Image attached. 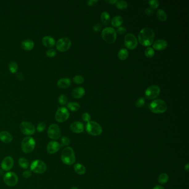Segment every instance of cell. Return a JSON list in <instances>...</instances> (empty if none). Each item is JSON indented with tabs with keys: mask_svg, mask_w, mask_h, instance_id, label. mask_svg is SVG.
Returning a JSON list of instances; mask_svg holds the SVG:
<instances>
[{
	"mask_svg": "<svg viewBox=\"0 0 189 189\" xmlns=\"http://www.w3.org/2000/svg\"><path fill=\"white\" fill-rule=\"evenodd\" d=\"M155 33L149 27H145L140 31L138 35V40L143 46H150L153 43Z\"/></svg>",
	"mask_w": 189,
	"mask_h": 189,
	"instance_id": "obj_1",
	"label": "cell"
},
{
	"mask_svg": "<svg viewBox=\"0 0 189 189\" xmlns=\"http://www.w3.org/2000/svg\"><path fill=\"white\" fill-rule=\"evenodd\" d=\"M149 109L155 114H162L165 112L167 109L166 102L161 99H157L151 103Z\"/></svg>",
	"mask_w": 189,
	"mask_h": 189,
	"instance_id": "obj_2",
	"label": "cell"
},
{
	"mask_svg": "<svg viewBox=\"0 0 189 189\" xmlns=\"http://www.w3.org/2000/svg\"><path fill=\"white\" fill-rule=\"evenodd\" d=\"M61 160L64 164L71 165L76 162L74 150L71 147H67L63 149L61 154Z\"/></svg>",
	"mask_w": 189,
	"mask_h": 189,
	"instance_id": "obj_3",
	"label": "cell"
},
{
	"mask_svg": "<svg viewBox=\"0 0 189 189\" xmlns=\"http://www.w3.org/2000/svg\"><path fill=\"white\" fill-rule=\"evenodd\" d=\"M101 37L104 41L109 44L115 42L117 39V32L113 27H106L101 32Z\"/></svg>",
	"mask_w": 189,
	"mask_h": 189,
	"instance_id": "obj_4",
	"label": "cell"
},
{
	"mask_svg": "<svg viewBox=\"0 0 189 189\" xmlns=\"http://www.w3.org/2000/svg\"><path fill=\"white\" fill-rule=\"evenodd\" d=\"M36 146V142L33 138L27 137L25 138L21 142L22 150L25 153L29 154L35 149Z\"/></svg>",
	"mask_w": 189,
	"mask_h": 189,
	"instance_id": "obj_5",
	"label": "cell"
},
{
	"mask_svg": "<svg viewBox=\"0 0 189 189\" xmlns=\"http://www.w3.org/2000/svg\"><path fill=\"white\" fill-rule=\"evenodd\" d=\"M86 131L92 136H98L102 133V128L99 124L94 121H90L86 125Z\"/></svg>",
	"mask_w": 189,
	"mask_h": 189,
	"instance_id": "obj_6",
	"label": "cell"
},
{
	"mask_svg": "<svg viewBox=\"0 0 189 189\" xmlns=\"http://www.w3.org/2000/svg\"><path fill=\"white\" fill-rule=\"evenodd\" d=\"M31 170L36 174H43L47 170V166L40 160H35L31 164Z\"/></svg>",
	"mask_w": 189,
	"mask_h": 189,
	"instance_id": "obj_7",
	"label": "cell"
},
{
	"mask_svg": "<svg viewBox=\"0 0 189 189\" xmlns=\"http://www.w3.org/2000/svg\"><path fill=\"white\" fill-rule=\"evenodd\" d=\"M138 40L136 37L132 33H127L124 37V44L128 49H135L137 47Z\"/></svg>",
	"mask_w": 189,
	"mask_h": 189,
	"instance_id": "obj_8",
	"label": "cell"
},
{
	"mask_svg": "<svg viewBox=\"0 0 189 189\" xmlns=\"http://www.w3.org/2000/svg\"><path fill=\"white\" fill-rule=\"evenodd\" d=\"M160 93V89L159 86L151 85L149 86L145 92V97L148 99H155L159 96Z\"/></svg>",
	"mask_w": 189,
	"mask_h": 189,
	"instance_id": "obj_9",
	"label": "cell"
},
{
	"mask_svg": "<svg viewBox=\"0 0 189 189\" xmlns=\"http://www.w3.org/2000/svg\"><path fill=\"white\" fill-rule=\"evenodd\" d=\"M71 44V41L68 38L63 37L58 40L56 43V48L60 52H66L70 48Z\"/></svg>",
	"mask_w": 189,
	"mask_h": 189,
	"instance_id": "obj_10",
	"label": "cell"
},
{
	"mask_svg": "<svg viewBox=\"0 0 189 189\" xmlns=\"http://www.w3.org/2000/svg\"><path fill=\"white\" fill-rule=\"evenodd\" d=\"M19 129L23 134L32 135L36 132V128L33 124L27 121H23L20 124Z\"/></svg>",
	"mask_w": 189,
	"mask_h": 189,
	"instance_id": "obj_11",
	"label": "cell"
},
{
	"mask_svg": "<svg viewBox=\"0 0 189 189\" xmlns=\"http://www.w3.org/2000/svg\"><path fill=\"white\" fill-rule=\"evenodd\" d=\"M69 117V113L68 110L64 107H60L58 109L55 115V120L59 123H63L66 121Z\"/></svg>",
	"mask_w": 189,
	"mask_h": 189,
	"instance_id": "obj_12",
	"label": "cell"
},
{
	"mask_svg": "<svg viewBox=\"0 0 189 189\" xmlns=\"http://www.w3.org/2000/svg\"><path fill=\"white\" fill-rule=\"evenodd\" d=\"M3 181L8 187H14L17 184L18 178L15 173L8 172L3 176Z\"/></svg>",
	"mask_w": 189,
	"mask_h": 189,
	"instance_id": "obj_13",
	"label": "cell"
},
{
	"mask_svg": "<svg viewBox=\"0 0 189 189\" xmlns=\"http://www.w3.org/2000/svg\"><path fill=\"white\" fill-rule=\"evenodd\" d=\"M47 134L48 137L53 140H57L59 139L60 138L61 133L60 127L57 124H53L51 125L48 129Z\"/></svg>",
	"mask_w": 189,
	"mask_h": 189,
	"instance_id": "obj_14",
	"label": "cell"
},
{
	"mask_svg": "<svg viewBox=\"0 0 189 189\" xmlns=\"http://www.w3.org/2000/svg\"><path fill=\"white\" fill-rule=\"evenodd\" d=\"M14 161L13 158L11 156H6L3 159L1 162V168L3 171H10L13 167Z\"/></svg>",
	"mask_w": 189,
	"mask_h": 189,
	"instance_id": "obj_15",
	"label": "cell"
},
{
	"mask_svg": "<svg viewBox=\"0 0 189 189\" xmlns=\"http://www.w3.org/2000/svg\"><path fill=\"white\" fill-rule=\"evenodd\" d=\"M60 145L55 141H51L48 142L47 146V152L50 154L56 153L60 150Z\"/></svg>",
	"mask_w": 189,
	"mask_h": 189,
	"instance_id": "obj_16",
	"label": "cell"
},
{
	"mask_svg": "<svg viewBox=\"0 0 189 189\" xmlns=\"http://www.w3.org/2000/svg\"><path fill=\"white\" fill-rule=\"evenodd\" d=\"M167 42L164 39H158L153 43L154 49L157 51H162L166 49L167 47Z\"/></svg>",
	"mask_w": 189,
	"mask_h": 189,
	"instance_id": "obj_17",
	"label": "cell"
},
{
	"mask_svg": "<svg viewBox=\"0 0 189 189\" xmlns=\"http://www.w3.org/2000/svg\"><path fill=\"white\" fill-rule=\"evenodd\" d=\"M70 129L74 133L80 134L84 131V126L80 121H74L71 124Z\"/></svg>",
	"mask_w": 189,
	"mask_h": 189,
	"instance_id": "obj_18",
	"label": "cell"
},
{
	"mask_svg": "<svg viewBox=\"0 0 189 189\" xmlns=\"http://www.w3.org/2000/svg\"><path fill=\"white\" fill-rule=\"evenodd\" d=\"M13 140L12 135L7 131L0 132V140L5 144H9Z\"/></svg>",
	"mask_w": 189,
	"mask_h": 189,
	"instance_id": "obj_19",
	"label": "cell"
},
{
	"mask_svg": "<svg viewBox=\"0 0 189 189\" xmlns=\"http://www.w3.org/2000/svg\"><path fill=\"white\" fill-rule=\"evenodd\" d=\"M42 44L47 48H52L55 44V39L51 36H45L42 39Z\"/></svg>",
	"mask_w": 189,
	"mask_h": 189,
	"instance_id": "obj_20",
	"label": "cell"
},
{
	"mask_svg": "<svg viewBox=\"0 0 189 189\" xmlns=\"http://www.w3.org/2000/svg\"><path fill=\"white\" fill-rule=\"evenodd\" d=\"M85 90L82 87H77L72 92V96L76 99H80L85 94Z\"/></svg>",
	"mask_w": 189,
	"mask_h": 189,
	"instance_id": "obj_21",
	"label": "cell"
},
{
	"mask_svg": "<svg viewBox=\"0 0 189 189\" xmlns=\"http://www.w3.org/2000/svg\"><path fill=\"white\" fill-rule=\"evenodd\" d=\"M71 84V80L68 78H61L57 82V86L61 89H66Z\"/></svg>",
	"mask_w": 189,
	"mask_h": 189,
	"instance_id": "obj_22",
	"label": "cell"
},
{
	"mask_svg": "<svg viewBox=\"0 0 189 189\" xmlns=\"http://www.w3.org/2000/svg\"><path fill=\"white\" fill-rule=\"evenodd\" d=\"M21 47L25 51H31L34 48V43L31 39H25L21 43Z\"/></svg>",
	"mask_w": 189,
	"mask_h": 189,
	"instance_id": "obj_23",
	"label": "cell"
},
{
	"mask_svg": "<svg viewBox=\"0 0 189 189\" xmlns=\"http://www.w3.org/2000/svg\"><path fill=\"white\" fill-rule=\"evenodd\" d=\"M123 23V19L122 17L120 16H117L113 18L111 21V23L113 27H121V25Z\"/></svg>",
	"mask_w": 189,
	"mask_h": 189,
	"instance_id": "obj_24",
	"label": "cell"
},
{
	"mask_svg": "<svg viewBox=\"0 0 189 189\" xmlns=\"http://www.w3.org/2000/svg\"><path fill=\"white\" fill-rule=\"evenodd\" d=\"M156 16L158 19L162 22H165L167 20V14L165 11L162 9H159L156 12Z\"/></svg>",
	"mask_w": 189,
	"mask_h": 189,
	"instance_id": "obj_25",
	"label": "cell"
},
{
	"mask_svg": "<svg viewBox=\"0 0 189 189\" xmlns=\"http://www.w3.org/2000/svg\"><path fill=\"white\" fill-rule=\"evenodd\" d=\"M74 169L76 173L80 175L84 174L86 171L85 166L83 165L79 164V163L76 164L74 165Z\"/></svg>",
	"mask_w": 189,
	"mask_h": 189,
	"instance_id": "obj_26",
	"label": "cell"
},
{
	"mask_svg": "<svg viewBox=\"0 0 189 189\" xmlns=\"http://www.w3.org/2000/svg\"><path fill=\"white\" fill-rule=\"evenodd\" d=\"M129 55L128 51L127 49L125 48H121L119 50V51L118 52V58L121 60H126Z\"/></svg>",
	"mask_w": 189,
	"mask_h": 189,
	"instance_id": "obj_27",
	"label": "cell"
},
{
	"mask_svg": "<svg viewBox=\"0 0 189 189\" xmlns=\"http://www.w3.org/2000/svg\"><path fill=\"white\" fill-rule=\"evenodd\" d=\"M101 22L104 25H107L109 24L110 17L109 14L108 12H106V11L103 12L101 13Z\"/></svg>",
	"mask_w": 189,
	"mask_h": 189,
	"instance_id": "obj_28",
	"label": "cell"
},
{
	"mask_svg": "<svg viewBox=\"0 0 189 189\" xmlns=\"http://www.w3.org/2000/svg\"><path fill=\"white\" fill-rule=\"evenodd\" d=\"M169 179V175L166 173H162L158 176V180L160 184H165L167 183Z\"/></svg>",
	"mask_w": 189,
	"mask_h": 189,
	"instance_id": "obj_29",
	"label": "cell"
},
{
	"mask_svg": "<svg viewBox=\"0 0 189 189\" xmlns=\"http://www.w3.org/2000/svg\"><path fill=\"white\" fill-rule=\"evenodd\" d=\"M67 108L72 112H77L80 109V105L76 102H69L67 104Z\"/></svg>",
	"mask_w": 189,
	"mask_h": 189,
	"instance_id": "obj_30",
	"label": "cell"
},
{
	"mask_svg": "<svg viewBox=\"0 0 189 189\" xmlns=\"http://www.w3.org/2000/svg\"><path fill=\"white\" fill-rule=\"evenodd\" d=\"M18 164H19L20 167L22 169H26L29 166V163L27 159H26L25 158H20L18 159Z\"/></svg>",
	"mask_w": 189,
	"mask_h": 189,
	"instance_id": "obj_31",
	"label": "cell"
},
{
	"mask_svg": "<svg viewBox=\"0 0 189 189\" xmlns=\"http://www.w3.org/2000/svg\"><path fill=\"white\" fill-rule=\"evenodd\" d=\"M117 7L119 10H124L128 7V4L125 1H118L115 3Z\"/></svg>",
	"mask_w": 189,
	"mask_h": 189,
	"instance_id": "obj_32",
	"label": "cell"
},
{
	"mask_svg": "<svg viewBox=\"0 0 189 189\" xmlns=\"http://www.w3.org/2000/svg\"><path fill=\"white\" fill-rule=\"evenodd\" d=\"M9 70L11 73H16L18 70V65L15 62H11L9 64Z\"/></svg>",
	"mask_w": 189,
	"mask_h": 189,
	"instance_id": "obj_33",
	"label": "cell"
},
{
	"mask_svg": "<svg viewBox=\"0 0 189 189\" xmlns=\"http://www.w3.org/2000/svg\"><path fill=\"white\" fill-rule=\"evenodd\" d=\"M144 53H145V55L146 57L148 58H151L154 55L155 52H154V50L152 48L148 47L146 49H145Z\"/></svg>",
	"mask_w": 189,
	"mask_h": 189,
	"instance_id": "obj_34",
	"label": "cell"
},
{
	"mask_svg": "<svg viewBox=\"0 0 189 189\" xmlns=\"http://www.w3.org/2000/svg\"><path fill=\"white\" fill-rule=\"evenodd\" d=\"M84 77L82 76H80V75L76 76L73 78V82L77 84H82L84 82Z\"/></svg>",
	"mask_w": 189,
	"mask_h": 189,
	"instance_id": "obj_35",
	"label": "cell"
},
{
	"mask_svg": "<svg viewBox=\"0 0 189 189\" xmlns=\"http://www.w3.org/2000/svg\"><path fill=\"white\" fill-rule=\"evenodd\" d=\"M145 99L143 97H140L138 99L137 101L135 103V105L138 108H142L143 107L145 104Z\"/></svg>",
	"mask_w": 189,
	"mask_h": 189,
	"instance_id": "obj_36",
	"label": "cell"
},
{
	"mask_svg": "<svg viewBox=\"0 0 189 189\" xmlns=\"http://www.w3.org/2000/svg\"><path fill=\"white\" fill-rule=\"evenodd\" d=\"M149 4L152 9H156L159 6V2L157 0H150L149 1Z\"/></svg>",
	"mask_w": 189,
	"mask_h": 189,
	"instance_id": "obj_37",
	"label": "cell"
},
{
	"mask_svg": "<svg viewBox=\"0 0 189 189\" xmlns=\"http://www.w3.org/2000/svg\"><path fill=\"white\" fill-rule=\"evenodd\" d=\"M67 101H68V99H67V96L65 95H61L58 98V102L62 105H65L67 103Z\"/></svg>",
	"mask_w": 189,
	"mask_h": 189,
	"instance_id": "obj_38",
	"label": "cell"
},
{
	"mask_svg": "<svg viewBox=\"0 0 189 189\" xmlns=\"http://www.w3.org/2000/svg\"><path fill=\"white\" fill-rule=\"evenodd\" d=\"M46 124L43 123V122H41L39 124V125H37V130L38 132H43L44 130V129H46Z\"/></svg>",
	"mask_w": 189,
	"mask_h": 189,
	"instance_id": "obj_39",
	"label": "cell"
},
{
	"mask_svg": "<svg viewBox=\"0 0 189 189\" xmlns=\"http://www.w3.org/2000/svg\"><path fill=\"white\" fill-rule=\"evenodd\" d=\"M57 52L55 49H49L46 52L47 57L49 58H53L55 56Z\"/></svg>",
	"mask_w": 189,
	"mask_h": 189,
	"instance_id": "obj_40",
	"label": "cell"
},
{
	"mask_svg": "<svg viewBox=\"0 0 189 189\" xmlns=\"http://www.w3.org/2000/svg\"><path fill=\"white\" fill-rule=\"evenodd\" d=\"M61 142H62V145H60V147L63 146H68L70 144V140L68 138L66 137H63L61 139Z\"/></svg>",
	"mask_w": 189,
	"mask_h": 189,
	"instance_id": "obj_41",
	"label": "cell"
},
{
	"mask_svg": "<svg viewBox=\"0 0 189 189\" xmlns=\"http://www.w3.org/2000/svg\"><path fill=\"white\" fill-rule=\"evenodd\" d=\"M82 118L83 120L85 122H89L91 121V115L88 113H84L82 114Z\"/></svg>",
	"mask_w": 189,
	"mask_h": 189,
	"instance_id": "obj_42",
	"label": "cell"
},
{
	"mask_svg": "<svg viewBox=\"0 0 189 189\" xmlns=\"http://www.w3.org/2000/svg\"><path fill=\"white\" fill-rule=\"evenodd\" d=\"M116 32H117V33L120 34V35H124V34L126 33V28L125 27H124L121 26V27H119L117 28Z\"/></svg>",
	"mask_w": 189,
	"mask_h": 189,
	"instance_id": "obj_43",
	"label": "cell"
},
{
	"mask_svg": "<svg viewBox=\"0 0 189 189\" xmlns=\"http://www.w3.org/2000/svg\"><path fill=\"white\" fill-rule=\"evenodd\" d=\"M31 175H32V172L30 170H25L22 173V176L25 179L29 178Z\"/></svg>",
	"mask_w": 189,
	"mask_h": 189,
	"instance_id": "obj_44",
	"label": "cell"
},
{
	"mask_svg": "<svg viewBox=\"0 0 189 189\" xmlns=\"http://www.w3.org/2000/svg\"><path fill=\"white\" fill-rule=\"evenodd\" d=\"M101 28H102V26L100 23H97L96 25H94L93 30L94 32H99L101 30Z\"/></svg>",
	"mask_w": 189,
	"mask_h": 189,
	"instance_id": "obj_45",
	"label": "cell"
},
{
	"mask_svg": "<svg viewBox=\"0 0 189 189\" xmlns=\"http://www.w3.org/2000/svg\"><path fill=\"white\" fill-rule=\"evenodd\" d=\"M98 2V0H89L87 2V5L89 6H94Z\"/></svg>",
	"mask_w": 189,
	"mask_h": 189,
	"instance_id": "obj_46",
	"label": "cell"
},
{
	"mask_svg": "<svg viewBox=\"0 0 189 189\" xmlns=\"http://www.w3.org/2000/svg\"><path fill=\"white\" fill-rule=\"evenodd\" d=\"M145 13L148 16H150L154 14V10L151 8L150 7H148V8H146Z\"/></svg>",
	"mask_w": 189,
	"mask_h": 189,
	"instance_id": "obj_47",
	"label": "cell"
},
{
	"mask_svg": "<svg viewBox=\"0 0 189 189\" xmlns=\"http://www.w3.org/2000/svg\"><path fill=\"white\" fill-rule=\"evenodd\" d=\"M16 76L17 77V78H18V80H24V76H23V75L22 73H17Z\"/></svg>",
	"mask_w": 189,
	"mask_h": 189,
	"instance_id": "obj_48",
	"label": "cell"
},
{
	"mask_svg": "<svg viewBox=\"0 0 189 189\" xmlns=\"http://www.w3.org/2000/svg\"><path fill=\"white\" fill-rule=\"evenodd\" d=\"M118 1L117 0H109V1H107V2L109 3L110 4H115L117 3Z\"/></svg>",
	"mask_w": 189,
	"mask_h": 189,
	"instance_id": "obj_49",
	"label": "cell"
},
{
	"mask_svg": "<svg viewBox=\"0 0 189 189\" xmlns=\"http://www.w3.org/2000/svg\"><path fill=\"white\" fill-rule=\"evenodd\" d=\"M153 189H165L163 187H162V186H160V185H158V186H156V187H154L153 188Z\"/></svg>",
	"mask_w": 189,
	"mask_h": 189,
	"instance_id": "obj_50",
	"label": "cell"
},
{
	"mask_svg": "<svg viewBox=\"0 0 189 189\" xmlns=\"http://www.w3.org/2000/svg\"><path fill=\"white\" fill-rule=\"evenodd\" d=\"M189 164H187L185 166L184 169H185V170H186L187 171H188V170H189Z\"/></svg>",
	"mask_w": 189,
	"mask_h": 189,
	"instance_id": "obj_51",
	"label": "cell"
},
{
	"mask_svg": "<svg viewBox=\"0 0 189 189\" xmlns=\"http://www.w3.org/2000/svg\"><path fill=\"white\" fill-rule=\"evenodd\" d=\"M3 175V170L2 169H0V176Z\"/></svg>",
	"mask_w": 189,
	"mask_h": 189,
	"instance_id": "obj_52",
	"label": "cell"
},
{
	"mask_svg": "<svg viewBox=\"0 0 189 189\" xmlns=\"http://www.w3.org/2000/svg\"><path fill=\"white\" fill-rule=\"evenodd\" d=\"M71 189H78V188L77 187H72Z\"/></svg>",
	"mask_w": 189,
	"mask_h": 189,
	"instance_id": "obj_53",
	"label": "cell"
}]
</instances>
